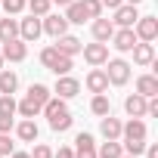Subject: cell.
Segmentation results:
<instances>
[{
  "label": "cell",
  "instance_id": "obj_7",
  "mask_svg": "<svg viewBox=\"0 0 158 158\" xmlns=\"http://www.w3.org/2000/svg\"><path fill=\"white\" fill-rule=\"evenodd\" d=\"M81 53H84V59L90 62V65H106L109 62V47L106 44H87V47H81Z\"/></svg>",
  "mask_w": 158,
  "mask_h": 158
},
{
  "label": "cell",
  "instance_id": "obj_12",
  "mask_svg": "<svg viewBox=\"0 0 158 158\" xmlns=\"http://www.w3.org/2000/svg\"><path fill=\"white\" fill-rule=\"evenodd\" d=\"M112 34H115V22L112 19H93V37L99 40V44H106V40H112Z\"/></svg>",
  "mask_w": 158,
  "mask_h": 158
},
{
  "label": "cell",
  "instance_id": "obj_30",
  "mask_svg": "<svg viewBox=\"0 0 158 158\" xmlns=\"http://www.w3.org/2000/svg\"><path fill=\"white\" fill-rule=\"evenodd\" d=\"M81 3L87 10V19H99L102 16V3H99V0H81Z\"/></svg>",
  "mask_w": 158,
  "mask_h": 158
},
{
  "label": "cell",
  "instance_id": "obj_35",
  "mask_svg": "<svg viewBox=\"0 0 158 158\" xmlns=\"http://www.w3.org/2000/svg\"><path fill=\"white\" fill-rule=\"evenodd\" d=\"M13 130V115H0V133H10Z\"/></svg>",
  "mask_w": 158,
  "mask_h": 158
},
{
  "label": "cell",
  "instance_id": "obj_20",
  "mask_svg": "<svg viewBox=\"0 0 158 158\" xmlns=\"http://www.w3.org/2000/svg\"><path fill=\"white\" fill-rule=\"evenodd\" d=\"M136 93H139V96H146V99H152V96L158 93V77H152V74H143L139 81H136Z\"/></svg>",
  "mask_w": 158,
  "mask_h": 158
},
{
  "label": "cell",
  "instance_id": "obj_39",
  "mask_svg": "<svg viewBox=\"0 0 158 158\" xmlns=\"http://www.w3.org/2000/svg\"><path fill=\"white\" fill-rule=\"evenodd\" d=\"M13 158H31L28 152H13Z\"/></svg>",
  "mask_w": 158,
  "mask_h": 158
},
{
  "label": "cell",
  "instance_id": "obj_15",
  "mask_svg": "<svg viewBox=\"0 0 158 158\" xmlns=\"http://www.w3.org/2000/svg\"><path fill=\"white\" fill-rule=\"evenodd\" d=\"M87 90H90V93H106V90H109V77H106L102 68H93V71L87 74Z\"/></svg>",
  "mask_w": 158,
  "mask_h": 158
},
{
  "label": "cell",
  "instance_id": "obj_6",
  "mask_svg": "<svg viewBox=\"0 0 158 158\" xmlns=\"http://www.w3.org/2000/svg\"><path fill=\"white\" fill-rule=\"evenodd\" d=\"M81 93V84H77V77H68V74H59L56 77V96L59 99H71Z\"/></svg>",
  "mask_w": 158,
  "mask_h": 158
},
{
  "label": "cell",
  "instance_id": "obj_1",
  "mask_svg": "<svg viewBox=\"0 0 158 158\" xmlns=\"http://www.w3.org/2000/svg\"><path fill=\"white\" fill-rule=\"evenodd\" d=\"M44 112H47V121H50V127L56 130V133H62V130H68L71 127V112H68V106H65V99H47V106H44Z\"/></svg>",
  "mask_w": 158,
  "mask_h": 158
},
{
  "label": "cell",
  "instance_id": "obj_37",
  "mask_svg": "<svg viewBox=\"0 0 158 158\" xmlns=\"http://www.w3.org/2000/svg\"><path fill=\"white\" fill-rule=\"evenodd\" d=\"M99 3H102V6H109V10H118L124 0H99Z\"/></svg>",
  "mask_w": 158,
  "mask_h": 158
},
{
  "label": "cell",
  "instance_id": "obj_34",
  "mask_svg": "<svg viewBox=\"0 0 158 158\" xmlns=\"http://www.w3.org/2000/svg\"><path fill=\"white\" fill-rule=\"evenodd\" d=\"M31 158H53V149H50V146H34Z\"/></svg>",
  "mask_w": 158,
  "mask_h": 158
},
{
  "label": "cell",
  "instance_id": "obj_8",
  "mask_svg": "<svg viewBox=\"0 0 158 158\" xmlns=\"http://www.w3.org/2000/svg\"><path fill=\"white\" fill-rule=\"evenodd\" d=\"M40 31H44L40 16H28V19H22V22H19V34H22V40H37V37H40Z\"/></svg>",
  "mask_w": 158,
  "mask_h": 158
},
{
  "label": "cell",
  "instance_id": "obj_9",
  "mask_svg": "<svg viewBox=\"0 0 158 158\" xmlns=\"http://www.w3.org/2000/svg\"><path fill=\"white\" fill-rule=\"evenodd\" d=\"M136 19H139V16H136V6H133V3H121V6L115 10V25H118V28H133Z\"/></svg>",
  "mask_w": 158,
  "mask_h": 158
},
{
  "label": "cell",
  "instance_id": "obj_11",
  "mask_svg": "<svg viewBox=\"0 0 158 158\" xmlns=\"http://www.w3.org/2000/svg\"><path fill=\"white\" fill-rule=\"evenodd\" d=\"M121 136L124 139H146V121L143 118H130L127 124H121Z\"/></svg>",
  "mask_w": 158,
  "mask_h": 158
},
{
  "label": "cell",
  "instance_id": "obj_26",
  "mask_svg": "<svg viewBox=\"0 0 158 158\" xmlns=\"http://www.w3.org/2000/svg\"><path fill=\"white\" fill-rule=\"evenodd\" d=\"M121 155H124V149H121L115 139L102 143V146H99V152H96V158H121Z\"/></svg>",
  "mask_w": 158,
  "mask_h": 158
},
{
  "label": "cell",
  "instance_id": "obj_42",
  "mask_svg": "<svg viewBox=\"0 0 158 158\" xmlns=\"http://www.w3.org/2000/svg\"><path fill=\"white\" fill-rule=\"evenodd\" d=\"M121 158H136V155H121Z\"/></svg>",
  "mask_w": 158,
  "mask_h": 158
},
{
  "label": "cell",
  "instance_id": "obj_27",
  "mask_svg": "<svg viewBox=\"0 0 158 158\" xmlns=\"http://www.w3.org/2000/svg\"><path fill=\"white\" fill-rule=\"evenodd\" d=\"M90 109H93V115H99V118H102V115H109V112H112L109 96H106V93H96V96H93V102H90Z\"/></svg>",
  "mask_w": 158,
  "mask_h": 158
},
{
  "label": "cell",
  "instance_id": "obj_3",
  "mask_svg": "<svg viewBox=\"0 0 158 158\" xmlns=\"http://www.w3.org/2000/svg\"><path fill=\"white\" fill-rule=\"evenodd\" d=\"M106 65H109V68H106V77H109V84H115V87L127 84V77H130V65H127L124 59H109Z\"/></svg>",
  "mask_w": 158,
  "mask_h": 158
},
{
  "label": "cell",
  "instance_id": "obj_38",
  "mask_svg": "<svg viewBox=\"0 0 158 158\" xmlns=\"http://www.w3.org/2000/svg\"><path fill=\"white\" fill-rule=\"evenodd\" d=\"M146 152H149V158H158V146H146Z\"/></svg>",
  "mask_w": 158,
  "mask_h": 158
},
{
  "label": "cell",
  "instance_id": "obj_2",
  "mask_svg": "<svg viewBox=\"0 0 158 158\" xmlns=\"http://www.w3.org/2000/svg\"><path fill=\"white\" fill-rule=\"evenodd\" d=\"M40 62L59 77V74H68L71 71V56H65V53H59L56 47H47L44 53H40Z\"/></svg>",
  "mask_w": 158,
  "mask_h": 158
},
{
  "label": "cell",
  "instance_id": "obj_4",
  "mask_svg": "<svg viewBox=\"0 0 158 158\" xmlns=\"http://www.w3.org/2000/svg\"><path fill=\"white\" fill-rule=\"evenodd\" d=\"M133 25H136V31H133V34H136V40L152 44V40L158 37V19H152V16H139Z\"/></svg>",
  "mask_w": 158,
  "mask_h": 158
},
{
  "label": "cell",
  "instance_id": "obj_33",
  "mask_svg": "<svg viewBox=\"0 0 158 158\" xmlns=\"http://www.w3.org/2000/svg\"><path fill=\"white\" fill-rule=\"evenodd\" d=\"M0 155H13V143H10V133H0Z\"/></svg>",
  "mask_w": 158,
  "mask_h": 158
},
{
  "label": "cell",
  "instance_id": "obj_13",
  "mask_svg": "<svg viewBox=\"0 0 158 158\" xmlns=\"http://www.w3.org/2000/svg\"><path fill=\"white\" fill-rule=\"evenodd\" d=\"M112 40H115V50L130 53V50H133V44H136V34H133V28H121V31H115V34H112Z\"/></svg>",
  "mask_w": 158,
  "mask_h": 158
},
{
  "label": "cell",
  "instance_id": "obj_43",
  "mask_svg": "<svg viewBox=\"0 0 158 158\" xmlns=\"http://www.w3.org/2000/svg\"><path fill=\"white\" fill-rule=\"evenodd\" d=\"M0 68H3V56H0Z\"/></svg>",
  "mask_w": 158,
  "mask_h": 158
},
{
  "label": "cell",
  "instance_id": "obj_25",
  "mask_svg": "<svg viewBox=\"0 0 158 158\" xmlns=\"http://www.w3.org/2000/svg\"><path fill=\"white\" fill-rule=\"evenodd\" d=\"M19 34V22L16 19H0V44L3 40H13Z\"/></svg>",
  "mask_w": 158,
  "mask_h": 158
},
{
  "label": "cell",
  "instance_id": "obj_21",
  "mask_svg": "<svg viewBox=\"0 0 158 158\" xmlns=\"http://www.w3.org/2000/svg\"><path fill=\"white\" fill-rule=\"evenodd\" d=\"M65 19H68L71 25H84V19H87V10H84V3H81V0H71V3H68V13H65Z\"/></svg>",
  "mask_w": 158,
  "mask_h": 158
},
{
  "label": "cell",
  "instance_id": "obj_22",
  "mask_svg": "<svg viewBox=\"0 0 158 158\" xmlns=\"http://www.w3.org/2000/svg\"><path fill=\"white\" fill-rule=\"evenodd\" d=\"M16 133H19L22 143H34V139H37V124H34V118H25V121L16 127Z\"/></svg>",
  "mask_w": 158,
  "mask_h": 158
},
{
  "label": "cell",
  "instance_id": "obj_36",
  "mask_svg": "<svg viewBox=\"0 0 158 158\" xmlns=\"http://www.w3.org/2000/svg\"><path fill=\"white\" fill-rule=\"evenodd\" d=\"M53 158H74V152L71 149H59V152H53Z\"/></svg>",
  "mask_w": 158,
  "mask_h": 158
},
{
  "label": "cell",
  "instance_id": "obj_40",
  "mask_svg": "<svg viewBox=\"0 0 158 158\" xmlns=\"http://www.w3.org/2000/svg\"><path fill=\"white\" fill-rule=\"evenodd\" d=\"M50 3H59V6H68V3H71V0H50Z\"/></svg>",
  "mask_w": 158,
  "mask_h": 158
},
{
  "label": "cell",
  "instance_id": "obj_41",
  "mask_svg": "<svg viewBox=\"0 0 158 158\" xmlns=\"http://www.w3.org/2000/svg\"><path fill=\"white\" fill-rule=\"evenodd\" d=\"M127 3H133V6H136V3H139V0H127Z\"/></svg>",
  "mask_w": 158,
  "mask_h": 158
},
{
  "label": "cell",
  "instance_id": "obj_19",
  "mask_svg": "<svg viewBox=\"0 0 158 158\" xmlns=\"http://www.w3.org/2000/svg\"><path fill=\"white\" fill-rule=\"evenodd\" d=\"M99 130H102V136H106V139H118V136H121V121H118V118H112V112H109V115H102Z\"/></svg>",
  "mask_w": 158,
  "mask_h": 158
},
{
  "label": "cell",
  "instance_id": "obj_32",
  "mask_svg": "<svg viewBox=\"0 0 158 158\" xmlns=\"http://www.w3.org/2000/svg\"><path fill=\"white\" fill-rule=\"evenodd\" d=\"M124 149L130 155H139V152H146V139H124Z\"/></svg>",
  "mask_w": 158,
  "mask_h": 158
},
{
  "label": "cell",
  "instance_id": "obj_10",
  "mask_svg": "<svg viewBox=\"0 0 158 158\" xmlns=\"http://www.w3.org/2000/svg\"><path fill=\"white\" fill-rule=\"evenodd\" d=\"M40 25H44V31H47L50 37H62V34L68 31V19H65V16H47Z\"/></svg>",
  "mask_w": 158,
  "mask_h": 158
},
{
  "label": "cell",
  "instance_id": "obj_28",
  "mask_svg": "<svg viewBox=\"0 0 158 158\" xmlns=\"http://www.w3.org/2000/svg\"><path fill=\"white\" fill-rule=\"evenodd\" d=\"M25 6L31 10V16H47L53 3H50V0H28V3H25Z\"/></svg>",
  "mask_w": 158,
  "mask_h": 158
},
{
  "label": "cell",
  "instance_id": "obj_18",
  "mask_svg": "<svg viewBox=\"0 0 158 158\" xmlns=\"http://www.w3.org/2000/svg\"><path fill=\"white\" fill-rule=\"evenodd\" d=\"M81 40H77V37H71V34H62V37H56V50L59 53H65V56H77V53H81Z\"/></svg>",
  "mask_w": 158,
  "mask_h": 158
},
{
  "label": "cell",
  "instance_id": "obj_14",
  "mask_svg": "<svg viewBox=\"0 0 158 158\" xmlns=\"http://www.w3.org/2000/svg\"><path fill=\"white\" fill-rule=\"evenodd\" d=\"M133 62H136V65H152V62H155V47L146 44V40H143V44L136 40V44H133Z\"/></svg>",
  "mask_w": 158,
  "mask_h": 158
},
{
  "label": "cell",
  "instance_id": "obj_23",
  "mask_svg": "<svg viewBox=\"0 0 158 158\" xmlns=\"http://www.w3.org/2000/svg\"><path fill=\"white\" fill-rule=\"evenodd\" d=\"M28 99L34 102V106H47V99H50V87H44V84H31L28 87Z\"/></svg>",
  "mask_w": 158,
  "mask_h": 158
},
{
  "label": "cell",
  "instance_id": "obj_5",
  "mask_svg": "<svg viewBox=\"0 0 158 158\" xmlns=\"http://www.w3.org/2000/svg\"><path fill=\"white\" fill-rule=\"evenodd\" d=\"M0 56L10 59V62H22V59L28 56V47H25V40L13 37V40H3V44H0Z\"/></svg>",
  "mask_w": 158,
  "mask_h": 158
},
{
  "label": "cell",
  "instance_id": "obj_44",
  "mask_svg": "<svg viewBox=\"0 0 158 158\" xmlns=\"http://www.w3.org/2000/svg\"><path fill=\"white\" fill-rule=\"evenodd\" d=\"M0 158H3V155H0Z\"/></svg>",
  "mask_w": 158,
  "mask_h": 158
},
{
  "label": "cell",
  "instance_id": "obj_29",
  "mask_svg": "<svg viewBox=\"0 0 158 158\" xmlns=\"http://www.w3.org/2000/svg\"><path fill=\"white\" fill-rule=\"evenodd\" d=\"M16 112V99L13 93H0V115H13Z\"/></svg>",
  "mask_w": 158,
  "mask_h": 158
},
{
  "label": "cell",
  "instance_id": "obj_17",
  "mask_svg": "<svg viewBox=\"0 0 158 158\" xmlns=\"http://www.w3.org/2000/svg\"><path fill=\"white\" fill-rule=\"evenodd\" d=\"M77 152H74V158H96V146H93V136L90 133H77Z\"/></svg>",
  "mask_w": 158,
  "mask_h": 158
},
{
  "label": "cell",
  "instance_id": "obj_31",
  "mask_svg": "<svg viewBox=\"0 0 158 158\" xmlns=\"http://www.w3.org/2000/svg\"><path fill=\"white\" fill-rule=\"evenodd\" d=\"M0 3H3V10H6L10 16H16V13H22V10H25L28 0H0Z\"/></svg>",
  "mask_w": 158,
  "mask_h": 158
},
{
  "label": "cell",
  "instance_id": "obj_16",
  "mask_svg": "<svg viewBox=\"0 0 158 158\" xmlns=\"http://www.w3.org/2000/svg\"><path fill=\"white\" fill-rule=\"evenodd\" d=\"M146 106H149V99H146V96H139V93H133V96H127V99H124V109H127V115H130V118H143V115H146Z\"/></svg>",
  "mask_w": 158,
  "mask_h": 158
},
{
  "label": "cell",
  "instance_id": "obj_24",
  "mask_svg": "<svg viewBox=\"0 0 158 158\" xmlns=\"http://www.w3.org/2000/svg\"><path fill=\"white\" fill-rule=\"evenodd\" d=\"M16 87H19V77L10 68H0V93H13Z\"/></svg>",
  "mask_w": 158,
  "mask_h": 158
}]
</instances>
